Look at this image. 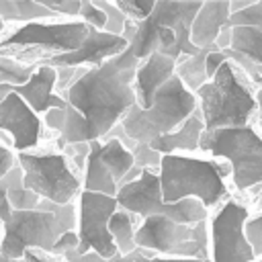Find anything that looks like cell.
Here are the masks:
<instances>
[{"label":"cell","instance_id":"1","mask_svg":"<svg viewBox=\"0 0 262 262\" xmlns=\"http://www.w3.org/2000/svg\"><path fill=\"white\" fill-rule=\"evenodd\" d=\"M139 59L127 47L100 68H84L82 76L61 94L68 102V123L57 145L104 139L127 115L135 100V74Z\"/></svg>","mask_w":262,"mask_h":262},{"label":"cell","instance_id":"2","mask_svg":"<svg viewBox=\"0 0 262 262\" xmlns=\"http://www.w3.org/2000/svg\"><path fill=\"white\" fill-rule=\"evenodd\" d=\"M194 94L199 98V113L205 121V133L258 123L256 86L231 61H225Z\"/></svg>","mask_w":262,"mask_h":262},{"label":"cell","instance_id":"3","mask_svg":"<svg viewBox=\"0 0 262 262\" xmlns=\"http://www.w3.org/2000/svg\"><path fill=\"white\" fill-rule=\"evenodd\" d=\"M160 186L166 203H180L196 199L205 209L223 205L229 199L227 178H231L229 164L219 160L194 158V156H162L160 164Z\"/></svg>","mask_w":262,"mask_h":262},{"label":"cell","instance_id":"4","mask_svg":"<svg viewBox=\"0 0 262 262\" xmlns=\"http://www.w3.org/2000/svg\"><path fill=\"white\" fill-rule=\"evenodd\" d=\"M203 2H166L158 0L154 12L139 25L131 35L129 49L143 61L151 53H164L174 59L184 55H196V49L190 41V27L201 10Z\"/></svg>","mask_w":262,"mask_h":262},{"label":"cell","instance_id":"5","mask_svg":"<svg viewBox=\"0 0 262 262\" xmlns=\"http://www.w3.org/2000/svg\"><path fill=\"white\" fill-rule=\"evenodd\" d=\"M78 227V207L55 205L41 199L35 211H12L4 223L2 256L23 260L27 252L37 250L55 256V244L66 231Z\"/></svg>","mask_w":262,"mask_h":262},{"label":"cell","instance_id":"6","mask_svg":"<svg viewBox=\"0 0 262 262\" xmlns=\"http://www.w3.org/2000/svg\"><path fill=\"white\" fill-rule=\"evenodd\" d=\"M199 111V98L174 74L154 96L149 108L133 104L121 119L125 135L135 143H151L154 139L176 131L190 115Z\"/></svg>","mask_w":262,"mask_h":262},{"label":"cell","instance_id":"7","mask_svg":"<svg viewBox=\"0 0 262 262\" xmlns=\"http://www.w3.org/2000/svg\"><path fill=\"white\" fill-rule=\"evenodd\" d=\"M201 151L229 164L231 182L239 192H262V133L256 125L203 133Z\"/></svg>","mask_w":262,"mask_h":262},{"label":"cell","instance_id":"8","mask_svg":"<svg viewBox=\"0 0 262 262\" xmlns=\"http://www.w3.org/2000/svg\"><path fill=\"white\" fill-rule=\"evenodd\" d=\"M88 31L90 29L82 20L18 25L12 33L0 39V55H10L37 66L43 59L76 51Z\"/></svg>","mask_w":262,"mask_h":262},{"label":"cell","instance_id":"9","mask_svg":"<svg viewBox=\"0 0 262 262\" xmlns=\"http://www.w3.org/2000/svg\"><path fill=\"white\" fill-rule=\"evenodd\" d=\"M135 244L139 250L170 256V258H194L209 260V221L196 225L178 223L168 217H147L137 223Z\"/></svg>","mask_w":262,"mask_h":262},{"label":"cell","instance_id":"10","mask_svg":"<svg viewBox=\"0 0 262 262\" xmlns=\"http://www.w3.org/2000/svg\"><path fill=\"white\" fill-rule=\"evenodd\" d=\"M16 164L23 170L25 188L55 205H72L84 190L82 174H78L68 156L59 151L16 154Z\"/></svg>","mask_w":262,"mask_h":262},{"label":"cell","instance_id":"11","mask_svg":"<svg viewBox=\"0 0 262 262\" xmlns=\"http://www.w3.org/2000/svg\"><path fill=\"white\" fill-rule=\"evenodd\" d=\"M117 203L119 209L129 211L137 219H147V217H168L178 223L186 225H196L201 221H209V211L205 205L196 199H186L180 203H166L160 186V174L156 170H143L141 176L119 188L117 192Z\"/></svg>","mask_w":262,"mask_h":262},{"label":"cell","instance_id":"12","mask_svg":"<svg viewBox=\"0 0 262 262\" xmlns=\"http://www.w3.org/2000/svg\"><path fill=\"white\" fill-rule=\"evenodd\" d=\"M250 219V209L227 199L209 219V262H254L256 254L246 239L244 225Z\"/></svg>","mask_w":262,"mask_h":262},{"label":"cell","instance_id":"13","mask_svg":"<svg viewBox=\"0 0 262 262\" xmlns=\"http://www.w3.org/2000/svg\"><path fill=\"white\" fill-rule=\"evenodd\" d=\"M88 145L90 151L82 172V188L88 192L117 196L119 188L123 186V178L135 166L131 149H127V145L115 137L90 141Z\"/></svg>","mask_w":262,"mask_h":262},{"label":"cell","instance_id":"14","mask_svg":"<svg viewBox=\"0 0 262 262\" xmlns=\"http://www.w3.org/2000/svg\"><path fill=\"white\" fill-rule=\"evenodd\" d=\"M231 45L225 51L227 59L239 68L248 80L262 88V2H252L248 8L229 16Z\"/></svg>","mask_w":262,"mask_h":262},{"label":"cell","instance_id":"15","mask_svg":"<svg viewBox=\"0 0 262 262\" xmlns=\"http://www.w3.org/2000/svg\"><path fill=\"white\" fill-rule=\"evenodd\" d=\"M119 211V203L115 196H106L100 192L82 190L78 196V237L80 248L78 254L96 252L102 258H113L119 254L111 231L108 221Z\"/></svg>","mask_w":262,"mask_h":262},{"label":"cell","instance_id":"16","mask_svg":"<svg viewBox=\"0 0 262 262\" xmlns=\"http://www.w3.org/2000/svg\"><path fill=\"white\" fill-rule=\"evenodd\" d=\"M0 129L10 133L16 154L33 151L43 139V119L14 92L0 98Z\"/></svg>","mask_w":262,"mask_h":262},{"label":"cell","instance_id":"17","mask_svg":"<svg viewBox=\"0 0 262 262\" xmlns=\"http://www.w3.org/2000/svg\"><path fill=\"white\" fill-rule=\"evenodd\" d=\"M127 47H129V43L123 37L90 29L86 39L82 41V45L76 51L43 59L37 66H49L53 70H57V68H100L108 59L121 55Z\"/></svg>","mask_w":262,"mask_h":262},{"label":"cell","instance_id":"18","mask_svg":"<svg viewBox=\"0 0 262 262\" xmlns=\"http://www.w3.org/2000/svg\"><path fill=\"white\" fill-rule=\"evenodd\" d=\"M55 84H57V72L49 66H37L35 74L31 76V80L27 84H20V86L0 84V98L6 92H14L39 117H43L51 108H68L66 98L55 92Z\"/></svg>","mask_w":262,"mask_h":262},{"label":"cell","instance_id":"19","mask_svg":"<svg viewBox=\"0 0 262 262\" xmlns=\"http://www.w3.org/2000/svg\"><path fill=\"white\" fill-rule=\"evenodd\" d=\"M176 61L170 55L164 53H151L149 57H145L143 61H139L137 74H135V82H133V90H135V104L139 108H149L151 100L156 96V92L176 74Z\"/></svg>","mask_w":262,"mask_h":262},{"label":"cell","instance_id":"20","mask_svg":"<svg viewBox=\"0 0 262 262\" xmlns=\"http://www.w3.org/2000/svg\"><path fill=\"white\" fill-rule=\"evenodd\" d=\"M231 8L227 0L221 2H203L201 10L196 12L192 27H190V41L196 49L215 47L217 37L229 25Z\"/></svg>","mask_w":262,"mask_h":262},{"label":"cell","instance_id":"21","mask_svg":"<svg viewBox=\"0 0 262 262\" xmlns=\"http://www.w3.org/2000/svg\"><path fill=\"white\" fill-rule=\"evenodd\" d=\"M205 133V121L201 117V113L196 111L194 115H190L176 131L162 135L158 139H154L149 143L151 149H156L162 156H192L196 151H201V139Z\"/></svg>","mask_w":262,"mask_h":262},{"label":"cell","instance_id":"22","mask_svg":"<svg viewBox=\"0 0 262 262\" xmlns=\"http://www.w3.org/2000/svg\"><path fill=\"white\" fill-rule=\"evenodd\" d=\"M0 16L4 23H49L55 14L45 8L41 2L33 0H0Z\"/></svg>","mask_w":262,"mask_h":262},{"label":"cell","instance_id":"23","mask_svg":"<svg viewBox=\"0 0 262 262\" xmlns=\"http://www.w3.org/2000/svg\"><path fill=\"white\" fill-rule=\"evenodd\" d=\"M135 215H131L129 211L125 209H119L111 221H108V231H111V237L119 250L121 256H131L133 252H137V244H135Z\"/></svg>","mask_w":262,"mask_h":262},{"label":"cell","instance_id":"24","mask_svg":"<svg viewBox=\"0 0 262 262\" xmlns=\"http://www.w3.org/2000/svg\"><path fill=\"white\" fill-rule=\"evenodd\" d=\"M4 186H6V194H8V203L12 207V211H35L41 203V196L35 194L33 190L25 188L23 184V170L16 164L4 178H2Z\"/></svg>","mask_w":262,"mask_h":262},{"label":"cell","instance_id":"25","mask_svg":"<svg viewBox=\"0 0 262 262\" xmlns=\"http://www.w3.org/2000/svg\"><path fill=\"white\" fill-rule=\"evenodd\" d=\"M213 49H217V47L201 49L196 55H184L176 61V76L182 80V84L190 92H196L201 86H205L209 82L207 70H205V59H207L209 51H213Z\"/></svg>","mask_w":262,"mask_h":262},{"label":"cell","instance_id":"26","mask_svg":"<svg viewBox=\"0 0 262 262\" xmlns=\"http://www.w3.org/2000/svg\"><path fill=\"white\" fill-rule=\"evenodd\" d=\"M35 70H37L35 63H27L10 55H0V84H6V86L27 84L35 74Z\"/></svg>","mask_w":262,"mask_h":262},{"label":"cell","instance_id":"27","mask_svg":"<svg viewBox=\"0 0 262 262\" xmlns=\"http://www.w3.org/2000/svg\"><path fill=\"white\" fill-rule=\"evenodd\" d=\"M117 8L125 14L127 20H133V23H143L156 8V2L154 0H117L115 2Z\"/></svg>","mask_w":262,"mask_h":262},{"label":"cell","instance_id":"28","mask_svg":"<svg viewBox=\"0 0 262 262\" xmlns=\"http://www.w3.org/2000/svg\"><path fill=\"white\" fill-rule=\"evenodd\" d=\"M94 2H96V4L104 10V14H106V27H104V33L121 37L123 31H125V23H127L125 14L117 8L115 2H104V0H94Z\"/></svg>","mask_w":262,"mask_h":262},{"label":"cell","instance_id":"29","mask_svg":"<svg viewBox=\"0 0 262 262\" xmlns=\"http://www.w3.org/2000/svg\"><path fill=\"white\" fill-rule=\"evenodd\" d=\"M78 20H82L88 29H96V31H104V27H106V14L94 0L82 2Z\"/></svg>","mask_w":262,"mask_h":262},{"label":"cell","instance_id":"30","mask_svg":"<svg viewBox=\"0 0 262 262\" xmlns=\"http://www.w3.org/2000/svg\"><path fill=\"white\" fill-rule=\"evenodd\" d=\"M133 154V160H135V166L139 168H147V170H160V164H162V154H158L156 149H151L147 143H135V147L131 149Z\"/></svg>","mask_w":262,"mask_h":262},{"label":"cell","instance_id":"31","mask_svg":"<svg viewBox=\"0 0 262 262\" xmlns=\"http://www.w3.org/2000/svg\"><path fill=\"white\" fill-rule=\"evenodd\" d=\"M244 231H246V239L252 246L256 258H262V213L250 215V219L244 225Z\"/></svg>","mask_w":262,"mask_h":262},{"label":"cell","instance_id":"32","mask_svg":"<svg viewBox=\"0 0 262 262\" xmlns=\"http://www.w3.org/2000/svg\"><path fill=\"white\" fill-rule=\"evenodd\" d=\"M41 4L45 8H49L55 16H80V8L82 2L80 0H41Z\"/></svg>","mask_w":262,"mask_h":262},{"label":"cell","instance_id":"33","mask_svg":"<svg viewBox=\"0 0 262 262\" xmlns=\"http://www.w3.org/2000/svg\"><path fill=\"white\" fill-rule=\"evenodd\" d=\"M41 119H43L45 129L55 131L57 137H59L61 131L66 129V123H68V108H51V111H47Z\"/></svg>","mask_w":262,"mask_h":262},{"label":"cell","instance_id":"34","mask_svg":"<svg viewBox=\"0 0 262 262\" xmlns=\"http://www.w3.org/2000/svg\"><path fill=\"white\" fill-rule=\"evenodd\" d=\"M78 248H80V237H78V231L74 229V231H66L59 239H57V244H55V256H59V258H66L68 254H74V252H78Z\"/></svg>","mask_w":262,"mask_h":262},{"label":"cell","instance_id":"35","mask_svg":"<svg viewBox=\"0 0 262 262\" xmlns=\"http://www.w3.org/2000/svg\"><path fill=\"white\" fill-rule=\"evenodd\" d=\"M55 72H57V84H55V88H57V94L61 96L82 76L84 68H57Z\"/></svg>","mask_w":262,"mask_h":262},{"label":"cell","instance_id":"36","mask_svg":"<svg viewBox=\"0 0 262 262\" xmlns=\"http://www.w3.org/2000/svg\"><path fill=\"white\" fill-rule=\"evenodd\" d=\"M16 166V151L0 141V180Z\"/></svg>","mask_w":262,"mask_h":262},{"label":"cell","instance_id":"37","mask_svg":"<svg viewBox=\"0 0 262 262\" xmlns=\"http://www.w3.org/2000/svg\"><path fill=\"white\" fill-rule=\"evenodd\" d=\"M225 61H229V59H227V55H225V51H219V49H213V51H209V55H207V59H205L207 78L211 80V78H213V76L219 72V68H221Z\"/></svg>","mask_w":262,"mask_h":262},{"label":"cell","instance_id":"38","mask_svg":"<svg viewBox=\"0 0 262 262\" xmlns=\"http://www.w3.org/2000/svg\"><path fill=\"white\" fill-rule=\"evenodd\" d=\"M135 262H203V260H194V258H170V256H158L145 250H137L135 252Z\"/></svg>","mask_w":262,"mask_h":262},{"label":"cell","instance_id":"39","mask_svg":"<svg viewBox=\"0 0 262 262\" xmlns=\"http://www.w3.org/2000/svg\"><path fill=\"white\" fill-rule=\"evenodd\" d=\"M10 215H12V207H10V203H8L6 186H4V182L0 180V221H2V223H8Z\"/></svg>","mask_w":262,"mask_h":262},{"label":"cell","instance_id":"40","mask_svg":"<svg viewBox=\"0 0 262 262\" xmlns=\"http://www.w3.org/2000/svg\"><path fill=\"white\" fill-rule=\"evenodd\" d=\"M23 260H25V262H66V260H63V258H59V256H51V254L37 252V250L27 252Z\"/></svg>","mask_w":262,"mask_h":262},{"label":"cell","instance_id":"41","mask_svg":"<svg viewBox=\"0 0 262 262\" xmlns=\"http://www.w3.org/2000/svg\"><path fill=\"white\" fill-rule=\"evenodd\" d=\"M0 262H25V260H14V258H6L0 254Z\"/></svg>","mask_w":262,"mask_h":262},{"label":"cell","instance_id":"42","mask_svg":"<svg viewBox=\"0 0 262 262\" xmlns=\"http://www.w3.org/2000/svg\"><path fill=\"white\" fill-rule=\"evenodd\" d=\"M4 29H6V23H4V18L0 16V35H2V31H4Z\"/></svg>","mask_w":262,"mask_h":262},{"label":"cell","instance_id":"43","mask_svg":"<svg viewBox=\"0 0 262 262\" xmlns=\"http://www.w3.org/2000/svg\"><path fill=\"white\" fill-rule=\"evenodd\" d=\"M254 262H262V258H256V260H254Z\"/></svg>","mask_w":262,"mask_h":262},{"label":"cell","instance_id":"44","mask_svg":"<svg viewBox=\"0 0 262 262\" xmlns=\"http://www.w3.org/2000/svg\"><path fill=\"white\" fill-rule=\"evenodd\" d=\"M207 262H209V260H207Z\"/></svg>","mask_w":262,"mask_h":262}]
</instances>
